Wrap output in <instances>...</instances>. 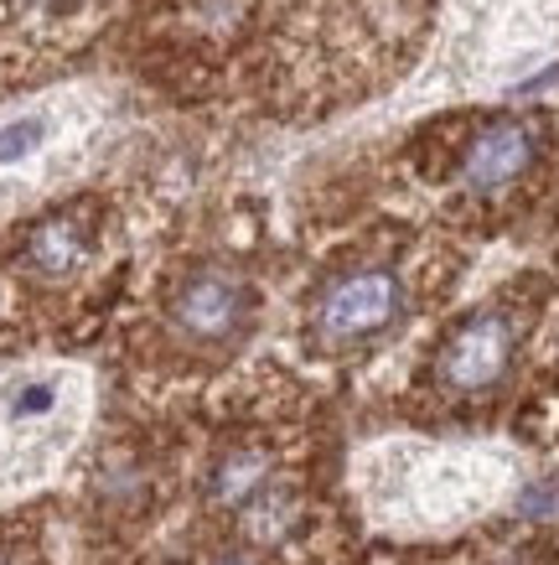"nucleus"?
<instances>
[{
	"mask_svg": "<svg viewBox=\"0 0 559 565\" xmlns=\"http://www.w3.org/2000/svg\"><path fill=\"white\" fill-rule=\"evenodd\" d=\"M405 311V286L394 270H353L332 280L316 301V338L332 348L363 343V338H378L384 327L399 322Z\"/></svg>",
	"mask_w": 559,
	"mask_h": 565,
	"instance_id": "obj_1",
	"label": "nucleus"
},
{
	"mask_svg": "<svg viewBox=\"0 0 559 565\" xmlns=\"http://www.w3.org/2000/svg\"><path fill=\"white\" fill-rule=\"evenodd\" d=\"M0 565H6V561H0Z\"/></svg>",
	"mask_w": 559,
	"mask_h": 565,
	"instance_id": "obj_9",
	"label": "nucleus"
},
{
	"mask_svg": "<svg viewBox=\"0 0 559 565\" xmlns=\"http://www.w3.org/2000/svg\"><path fill=\"white\" fill-rule=\"evenodd\" d=\"M528 161H534V130L524 120H497L466 146L461 177L472 192H503L528 172Z\"/></svg>",
	"mask_w": 559,
	"mask_h": 565,
	"instance_id": "obj_4",
	"label": "nucleus"
},
{
	"mask_svg": "<svg viewBox=\"0 0 559 565\" xmlns=\"http://www.w3.org/2000/svg\"><path fill=\"white\" fill-rule=\"evenodd\" d=\"M255 296L249 286L228 270H197L182 280V291L171 296V322L192 343H228L238 327L249 322Z\"/></svg>",
	"mask_w": 559,
	"mask_h": 565,
	"instance_id": "obj_2",
	"label": "nucleus"
},
{
	"mask_svg": "<svg viewBox=\"0 0 559 565\" xmlns=\"http://www.w3.org/2000/svg\"><path fill=\"white\" fill-rule=\"evenodd\" d=\"M513 363V327L497 311H482L461 322L441 348V384L456 394H482L508 374Z\"/></svg>",
	"mask_w": 559,
	"mask_h": 565,
	"instance_id": "obj_3",
	"label": "nucleus"
},
{
	"mask_svg": "<svg viewBox=\"0 0 559 565\" xmlns=\"http://www.w3.org/2000/svg\"><path fill=\"white\" fill-rule=\"evenodd\" d=\"M259 482H265V457H228L218 467V478H213V493H218V503L238 509V503H249L259 493Z\"/></svg>",
	"mask_w": 559,
	"mask_h": 565,
	"instance_id": "obj_7",
	"label": "nucleus"
},
{
	"mask_svg": "<svg viewBox=\"0 0 559 565\" xmlns=\"http://www.w3.org/2000/svg\"><path fill=\"white\" fill-rule=\"evenodd\" d=\"M218 565H249V561H218Z\"/></svg>",
	"mask_w": 559,
	"mask_h": 565,
	"instance_id": "obj_8",
	"label": "nucleus"
},
{
	"mask_svg": "<svg viewBox=\"0 0 559 565\" xmlns=\"http://www.w3.org/2000/svg\"><path fill=\"white\" fill-rule=\"evenodd\" d=\"M57 130H63V120H57V109H47V104L0 120V172H17V167L36 161L57 140Z\"/></svg>",
	"mask_w": 559,
	"mask_h": 565,
	"instance_id": "obj_6",
	"label": "nucleus"
},
{
	"mask_svg": "<svg viewBox=\"0 0 559 565\" xmlns=\"http://www.w3.org/2000/svg\"><path fill=\"white\" fill-rule=\"evenodd\" d=\"M88 244H94V228H88L84 218L52 213V218H42L32 228L21 259H26V270L42 275V280H63V275H73L88 259Z\"/></svg>",
	"mask_w": 559,
	"mask_h": 565,
	"instance_id": "obj_5",
	"label": "nucleus"
}]
</instances>
